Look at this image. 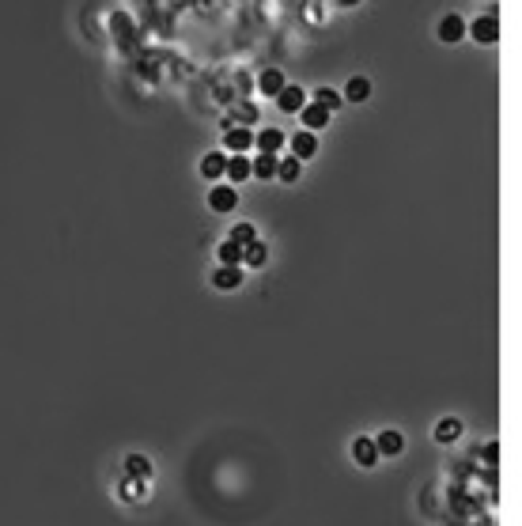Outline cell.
<instances>
[{
	"instance_id": "6da1fadb",
	"label": "cell",
	"mask_w": 522,
	"mask_h": 526,
	"mask_svg": "<svg viewBox=\"0 0 522 526\" xmlns=\"http://www.w3.org/2000/svg\"><path fill=\"white\" fill-rule=\"evenodd\" d=\"M473 42H481V46H492V42H499V19L488 12V16H477L473 27H470Z\"/></svg>"
},
{
	"instance_id": "7a4b0ae2",
	"label": "cell",
	"mask_w": 522,
	"mask_h": 526,
	"mask_svg": "<svg viewBox=\"0 0 522 526\" xmlns=\"http://www.w3.org/2000/svg\"><path fill=\"white\" fill-rule=\"evenodd\" d=\"M208 205H212V212H220V216L235 212L239 190H235V185H212V193H208Z\"/></svg>"
},
{
	"instance_id": "3957f363",
	"label": "cell",
	"mask_w": 522,
	"mask_h": 526,
	"mask_svg": "<svg viewBox=\"0 0 522 526\" xmlns=\"http://www.w3.org/2000/svg\"><path fill=\"white\" fill-rule=\"evenodd\" d=\"M375 451H379V458H382V454H386V458H397V454L405 451V435L394 432V428L379 432V435H375Z\"/></svg>"
},
{
	"instance_id": "277c9868",
	"label": "cell",
	"mask_w": 522,
	"mask_h": 526,
	"mask_svg": "<svg viewBox=\"0 0 522 526\" xmlns=\"http://www.w3.org/2000/svg\"><path fill=\"white\" fill-rule=\"evenodd\" d=\"M276 106H280L284 114H299L307 106V95H303V87H295V84H284V91L276 95Z\"/></svg>"
},
{
	"instance_id": "5b68a950",
	"label": "cell",
	"mask_w": 522,
	"mask_h": 526,
	"mask_svg": "<svg viewBox=\"0 0 522 526\" xmlns=\"http://www.w3.org/2000/svg\"><path fill=\"white\" fill-rule=\"evenodd\" d=\"M352 458H356L363 469L379 466V451H375V440H371V435H360V440L352 443Z\"/></svg>"
},
{
	"instance_id": "8992f818",
	"label": "cell",
	"mask_w": 522,
	"mask_h": 526,
	"mask_svg": "<svg viewBox=\"0 0 522 526\" xmlns=\"http://www.w3.org/2000/svg\"><path fill=\"white\" fill-rule=\"evenodd\" d=\"M288 144H292V156H295L299 163L310 159V156L318 151V140H314V133H307V129H303V133H292V137H288Z\"/></svg>"
},
{
	"instance_id": "52a82bcc",
	"label": "cell",
	"mask_w": 522,
	"mask_h": 526,
	"mask_svg": "<svg viewBox=\"0 0 522 526\" xmlns=\"http://www.w3.org/2000/svg\"><path fill=\"white\" fill-rule=\"evenodd\" d=\"M299 118H303L307 133H318V129H326V125H329V110H322L318 103H307L303 110H299Z\"/></svg>"
},
{
	"instance_id": "ba28073f",
	"label": "cell",
	"mask_w": 522,
	"mask_h": 526,
	"mask_svg": "<svg viewBox=\"0 0 522 526\" xmlns=\"http://www.w3.org/2000/svg\"><path fill=\"white\" fill-rule=\"evenodd\" d=\"M462 35H465V19L462 16H443L439 19V42H462Z\"/></svg>"
},
{
	"instance_id": "9c48e42d",
	"label": "cell",
	"mask_w": 522,
	"mask_h": 526,
	"mask_svg": "<svg viewBox=\"0 0 522 526\" xmlns=\"http://www.w3.org/2000/svg\"><path fill=\"white\" fill-rule=\"evenodd\" d=\"M212 284L220 292H235L239 284H242V269L239 265H220L216 273H212Z\"/></svg>"
},
{
	"instance_id": "30bf717a",
	"label": "cell",
	"mask_w": 522,
	"mask_h": 526,
	"mask_svg": "<svg viewBox=\"0 0 522 526\" xmlns=\"http://www.w3.org/2000/svg\"><path fill=\"white\" fill-rule=\"evenodd\" d=\"M254 144H258L265 156H276V151L288 144V137L280 133V129H265V133H254Z\"/></svg>"
},
{
	"instance_id": "8fae6325",
	"label": "cell",
	"mask_w": 522,
	"mask_h": 526,
	"mask_svg": "<svg viewBox=\"0 0 522 526\" xmlns=\"http://www.w3.org/2000/svg\"><path fill=\"white\" fill-rule=\"evenodd\" d=\"M284 84H288V80H284V72H280V69H265V72L258 76V87H261V91L269 95V98L280 95V91H284Z\"/></svg>"
},
{
	"instance_id": "7c38bea8",
	"label": "cell",
	"mask_w": 522,
	"mask_h": 526,
	"mask_svg": "<svg viewBox=\"0 0 522 526\" xmlns=\"http://www.w3.org/2000/svg\"><path fill=\"white\" fill-rule=\"evenodd\" d=\"M224 144L235 151V156H242V151L254 144V133H250V129H231V133H224Z\"/></svg>"
},
{
	"instance_id": "4fadbf2b",
	"label": "cell",
	"mask_w": 522,
	"mask_h": 526,
	"mask_svg": "<svg viewBox=\"0 0 522 526\" xmlns=\"http://www.w3.org/2000/svg\"><path fill=\"white\" fill-rule=\"evenodd\" d=\"M368 95H371V80L368 76H352L348 87H344V98H348V103H363Z\"/></svg>"
},
{
	"instance_id": "5bb4252c",
	"label": "cell",
	"mask_w": 522,
	"mask_h": 526,
	"mask_svg": "<svg viewBox=\"0 0 522 526\" xmlns=\"http://www.w3.org/2000/svg\"><path fill=\"white\" fill-rule=\"evenodd\" d=\"M250 178H276V156H261L250 159Z\"/></svg>"
},
{
	"instance_id": "9a60e30c",
	"label": "cell",
	"mask_w": 522,
	"mask_h": 526,
	"mask_svg": "<svg viewBox=\"0 0 522 526\" xmlns=\"http://www.w3.org/2000/svg\"><path fill=\"white\" fill-rule=\"evenodd\" d=\"M265 258H269V246H265L261 239H254L250 246H242V261H246V265L261 269V265H265Z\"/></svg>"
},
{
	"instance_id": "2e32d148",
	"label": "cell",
	"mask_w": 522,
	"mask_h": 526,
	"mask_svg": "<svg viewBox=\"0 0 522 526\" xmlns=\"http://www.w3.org/2000/svg\"><path fill=\"white\" fill-rule=\"evenodd\" d=\"M224 167H227V156H224V151H208V156L201 159V174H205V178H220V174H224Z\"/></svg>"
},
{
	"instance_id": "e0dca14e",
	"label": "cell",
	"mask_w": 522,
	"mask_h": 526,
	"mask_svg": "<svg viewBox=\"0 0 522 526\" xmlns=\"http://www.w3.org/2000/svg\"><path fill=\"white\" fill-rule=\"evenodd\" d=\"M299 174H303V163H299L295 156L276 159V178H280V182H299Z\"/></svg>"
},
{
	"instance_id": "ac0fdd59",
	"label": "cell",
	"mask_w": 522,
	"mask_h": 526,
	"mask_svg": "<svg viewBox=\"0 0 522 526\" xmlns=\"http://www.w3.org/2000/svg\"><path fill=\"white\" fill-rule=\"evenodd\" d=\"M224 174H227L231 182H246V178H250V159H246V156H231L227 167H224Z\"/></svg>"
},
{
	"instance_id": "d6986e66",
	"label": "cell",
	"mask_w": 522,
	"mask_h": 526,
	"mask_svg": "<svg viewBox=\"0 0 522 526\" xmlns=\"http://www.w3.org/2000/svg\"><path fill=\"white\" fill-rule=\"evenodd\" d=\"M458 435H462V421H454V416L436 424V443H454Z\"/></svg>"
},
{
	"instance_id": "ffe728a7",
	"label": "cell",
	"mask_w": 522,
	"mask_h": 526,
	"mask_svg": "<svg viewBox=\"0 0 522 526\" xmlns=\"http://www.w3.org/2000/svg\"><path fill=\"white\" fill-rule=\"evenodd\" d=\"M125 469H129L132 481H148V477H152V462H148L144 454H129V458H125Z\"/></svg>"
},
{
	"instance_id": "44dd1931",
	"label": "cell",
	"mask_w": 522,
	"mask_h": 526,
	"mask_svg": "<svg viewBox=\"0 0 522 526\" xmlns=\"http://www.w3.org/2000/svg\"><path fill=\"white\" fill-rule=\"evenodd\" d=\"M314 103L322 106V110H341V106H344V98L337 95V91H329V87H318V91H314Z\"/></svg>"
},
{
	"instance_id": "7402d4cb",
	"label": "cell",
	"mask_w": 522,
	"mask_h": 526,
	"mask_svg": "<svg viewBox=\"0 0 522 526\" xmlns=\"http://www.w3.org/2000/svg\"><path fill=\"white\" fill-rule=\"evenodd\" d=\"M216 254H220V265H242V246L231 243V239H227V243H220Z\"/></svg>"
},
{
	"instance_id": "603a6c76",
	"label": "cell",
	"mask_w": 522,
	"mask_h": 526,
	"mask_svg": "<svg viewBox=\"0 0 522 526\" xmlns=\"http://www.w3.org/2000/svg\"><path fill=\"white\" fill-rule=\"evenodd\" d=\"M254 239H258V231H254V224H235V227H231V243H239V246H250Z\"/></svg>"
},
{
	"instance_id": "cb8c5ba5",
	"label": "cell",
	"mask_w": 522,
	"mask_h": 526,
	"mask_svg": "<svg viewBox=\"0 0 522 526\" xmlns=\"http://www.w3.org/2000/svg\"><path fill=\"white\" fill-rule=\"evenodd\" d=\"M121 492H125V500H140L144 481H125V485H121Z\"/></svg>"
},
{
	"instance_id": "d4e9b609",
	"label": "cell",
	"mask_w": 522,
	"mask_h": 526,
	"mask_svg": "<svg viewBox=\"0 0 522 526\" xmlns=\"http://www.w3.org/2000/svg\"><path fill=\"white\" fill-rule=\"evenodd\" d=\"M337 4H341V8H352V4H360V0H337Z\"/></svg>"
}]
</instances>
